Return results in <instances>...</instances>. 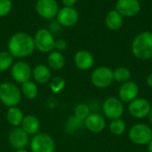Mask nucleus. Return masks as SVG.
Here are the masks:
<instances>
[{
  "label": "nucleus",
  "mask_w": 152,
  "mask_h": 152,
  "mask_svg": "<svg viewBox=\"0 0 152 152\" xmlns=\"http://www.w3.org/2000/svg\"><path fill=\"white\" fill-rule=\"evenodd\" d=\"M65 56L61 52L53 50L48 54L47 56V66L54 71L61 70L65 65Z\"/></svg>",
  "instance_id": "nucleus-21"
},
{
  "label": "nucleus",
  "mask_w": 152,
  "mask_h": 152,
  "mask_svg": "<svg viewBox=\"0 0 152 152\" xmlns=\"http://www.w3.org/2000/svg\"><path fill=\"white\" fill-rule=\"evenodd\" d=\"M67 48V42L66 40L62 39H55V44H54V49L58 52H62Z\"/></svg>",
  "instance_id": "nucleus-31"
},
{
  "label": "nucleus",
  "mask_w": 152,
  "mask_h": 152,
  "mask_svg": "<svg viewBox=\"0 0 152 152\" xmlns=\"http://www.w3.org/2000/svg\"><path fill=\"white\" fill-rule=\"evenodd\" d=\"M21 94L28 99H34L38 95V88L36 82L32 81H28L21 84L20 88Z\"/></svg>",
  "instance_id": "nucleus-24"
},
{
  "label": "nucleus",
  "mask_w": 152,
  "mask_h": 152,
  "mask_svg": "<svg viewBox=\"0 0 152 152\" xmlns=\"http://www.w3.org/2000/svg\"><path fill=\"white\" fill-rule=\"evenodd\" d=\"M124 23V17L115 9L110 10L105 16V24L110 30H118L121 29Z\"/></svg>",
  "instance_id": "nucleus-19"
},
{
  "label": "nucleus",
  "mask_w": 152,
  "mask_h": 152,
  "mask_svg": "<svg viewBox=\"0 0 152 152\" xmlns=\"http://www.w3.org/2000/svg\"><path fill=\"white\" fill-rule=\"evenodd\" d=\"M12 8V0H0V17H4L10 13Z\"/></svg>",
  "instance_id": "nucleus-30"
},
{
  "label": "nucleus",
  "mask_w": 152,
  "mask_h": 152,
  "mask_svg": "<svg viewBox=\"0 0 152 152\" xmlns=\"http://www.w3.org/2000/svg\"><path fill=\"white\" fill-rule=\"evenodd\" d=\"M32 77L34 78L35 82L39 84H45L50 82L52 73L51 69L43 64H39L36 65L32 70Z\"/></svg>",
  "instance_id": "nucleus-18"
},
{
  "label": "nucleus",
  "mask_w": 152,
  "mask_h": 152,
  "mask_svg": "<svg viewBox=\"0 0 152 152\" xmlns=\"http://www.w3.org/2000/svg\"><path fill=\"white\" fill-rule=\"evenodd\" d=\"M103 116L114 120L122 118L125 113V104L118 97H109L102 103Z\"/></svg>",
  "instance_id": "nucleus-6"
},
{
  "label": "nucleus",
  "mask_w": 152,
  "mask_h": 152,
  "mask_svg": "<svg viewBox=\"0 0 152 152\" xmlns=\"http://www.w3.org/2000/svg\"><path fill=\"white\" fill-rule=\"evenodd\" d=\"M128 138L135 145H147L152 140V127L144 123L135 124L128 130Z\"/></svg>",
  "instance_id": "nucleus-4"
},
{
  "label": "nucleus",
  "mask_w": 152,
  "mask_h": 152,
  "mask_svg": "<svg viewBox=\"0 0 152 152\" xmlns=\"http://www.w3.org/2000/svg\"><path fill=\"white\" fill-rule=\"evenodd\" d=\"M35 9L39 16L48 20L55 18L60 10L56 0H37Z\"/></svg>",
  "instance_id": "nucleus-11"
},
{
  "label": "nucleus",
  "mask_w": 152,
  "mask_h": 152,
  "mask_svg": "<svg viewBox=\"0 0 152 152\" xmlns=\"http://www.w3.org/2000/svg\"><path fill=\"white\" fill-rule=\"evenodd\" d=\"M8 51L13 58H25L35 51L34 39L26 32H17L11 36L8 40Z\"/></svg>",
  "instance_id": "nucleus-1"
},
{
  "label": "nucleus",
  "mask_w": 152,
  "mask_h": 152,
  "mask_svg": "<svg viewBox=\"0 0 152 152\" xmlns=\"http://www.w3.org/2000/svg\"><path fill=\"white\" fill-rule=\"evenodd\" d=\"M145 82H146V84H147V86L149 88L152 89V73H151L150 74L147 75L146 80H145Z\"/></svg>",
  "instance_id": "nucleus-33"
},
{
  "label": "nucleus",
  "mask_w": 152,
  "mask_h": 152,
  "mask_svg": "<svg viewBox=\"0 0 152 152\" xmlns=\"http://www.w3.org/2000/svg\"><path fill=\"white\" fill-rule=\"evenodd\" d=\"M85 126L84 125V121L80 120L78 118H77L76 116H71L69 118V120L67 121L66 124V131L69 133H74L77 131L82 129Z\"/></svg>",
  "instance_id": "nucleus-27"
},
{
  "label": "nucleus",
  "mask_w": 152,
  "mask_h": 152,
  "mask_svg": "<svg viewBox=\"0 0 152 152\" xmlns=\"http://www.w3.org/2000/svg\"><path fill=\"white\" fill-rule=\"evenodd\" d=\"M11 76L14 82L22 84L32 77V69L27 62L18 61L11 67Z\"/></svg>",
  "instance_id": "nucleus-10"
},
{
  "label": "nucleus",
  "mask_w": 152,
  "mask_h": 152,
  "mask_svg": "<svg viewBox=\"0 0 152 152\" xmlns=\"http://www.w3.org/2000/svg\"><path fill=\"white\" fill-rule=\"evenodd\" d=\"M66 81L61 76H55L50 81V90L53 93H59L64 90Z\"/></svg>",
  "instance_id": "nucleus-28"
},
{
  "label": "nucleus",
  "mask_w": 152,
  "mask_h": 152,
  "mask_svg": "<svg viewBox=\"0 0 152 152\" xmlns=\"http://www.w3.org/2000/svg\"><path fill=\"white\" fill-rule=\"evenodd\" d=\"M57 22L61 26L72 27L76 25L79 20V13L74 7H62L57 13Z\"/></svg>",
  "instance_id": "nucleus-14"
},
{
  "label": "nucleus",
  "mask_w": 152,
  "mask_h": 152,
  "mask_svg": "<svg viewBox=\"0 0 152 152\" xmlns=\"http://www.w3.org/2000/svg\"><path fill=\"white\" fill-rule=\"evenodd\" d=\"M109 130L111 134L115 136H121L126 131V124L122 118L110 120V123L109 125Z\"/></svg>",
  "instance_id": "nucleus-25"
},
{
  "label": "nucleus",
  "mask_w": 152,
  "mask_h": 152,
  "mask_svg": "<svg viewBox=\"0 0 152 152\" xmlns=\"http://www.w3.org/2000/svg\"><path fill=\"white\" fill-rule=\"evenodd\" d=\"M13 65V56L9 53V51L0 52V72L7 71L11 69Z\"/></svg>",
  "instance_id": "nucleus-26"
},
{
  "label": "nucleus",
  "mask_w": 152,
  "mask_h": 152,
  "mask_svg": "<svg viewBox=\"0 0 152 152\" xmlns=\"http://www.w3.org/2000/svg\"><path fill=\"white\" fill-rule=\"evenodd\" d=\"M94 55L86 49L78 50L74 56V64L76 67L81 71H88L94 65Z\"/></svg>",
  "instance_id": "nucleus-17"
},
{
  "label": "nucleus",
  "mask_w": 152,
  "mask_h": 152,
  "mask_svg": "<svg viewBox=\"0 0 152 152\" xmlns=\"http://www.w3.org/2000/svg\"><path fill=\"white\" fill-rule=\"evenodd\" d=\"M77 2V0H61L62 4L66 7H73Z\"/></svg>",
  "instance_id": "nucleus-32"
},
{
  "label": "nucleus",
  "mask_w": 152,
  "mask_h": 152,
  "mask_svg": "<svg viewBox=\"0 0 152 152\" xmlns=\"http://www.w3.org/2000/svg\"><path fill=\"white\" fill-rule=\"evenodd\" d=\"M148 118H149L150 125L152 127V107H151V112H150V115H149V116H148Z\"/></svg>",
  "instance_id": "nucleus-35"
},
{
  "label": "nucleus",
  "mask_w": 152,
  "mask_h": 152,
  "mask_svg": "<svg viewBox=\"0 0 152 152\" xmlns=\"http://www.w3.org/2000/svg\"><path fill=\"white\" fill-rule=\"evenodd\" d=\"M23 118H24L23 112L18 107H12L8 108L6 112V120L11 125L14 127L20 126L22 123Z\"/></svg>",
  "instance_id": "nucleus-22"
},
{
  "label": "nucleus",
  "mask_w": 152,
  "mask_h": 152,
  "mask_svg": "<svg viewBox=\"0 0 152 152\" xmlns=\"http://www.w3.org/2000/svg\"><path fill=\"white\" fill-rule=\"evenodd\" d=\"M15 152H28L27 150H25V149H20V150H16Z\"/></svg>",
  "instance_id": "nucleus-36"
},
{
  "label": "nucleus",
  "mask_w": 152,
  "mask_h": 152,
  "mask_svg": "<svg viewBox=\"0 0 152 152\" xmlns=\"http://www.w3.org/2000/svg\"><path fill=\"white\" fill-rule=\"evenodd\" d=\"M21 98L20 89L16 84L10 82H4L0 84V101L5 107H17L21 101Z\"/></svg>",
  "instance_id": "nucleus-3"
},
{
  "label": "nucleus",
  "mask_w": 152,
  "mask_h": 152,
  "mask_svg": "<svg viewBox=\"0 0 152 152\" xmlns=\"http://www.w3.org/2000/svg\"><path fill=\"white\" fill-rule=\"evenodd\" d=\"M85 127L91 133H100L106 128L107 123L105 117L99 113H90L84 121Z\"/></svg>",
  "instance_id": "nucleus-16"
},
{
  "label": "nucleus",
  "mask_w": 152,
  "mask_h": 152,
  "mask_svg": "<svg viewBox=\"0 0 152 152\" xmlns=\"http://www.w3.org/2000/svg\"><path fill=\"white\" fill-rule=\"evenodd\" d=\"M8 141L10 145L13 149L20 150L25 149V147L28 144L29 139L28 134L26 132H24V130L21 127L18 126L11 130V132L9 133Z\"/></svg>",
  "instance_id": "nucleus-15"
},
{
  "label": "nucleus",
  "mask_w": 152,
  "mask_h": 152,
  "mask_svg": "<svg viewBox=\"0 0 152 152\" xmlns=\"http://www.w3.org/2000/svg\"><path fill=\"white\" fill-rule=\"evenodd\" d=\"M140 93V88L138 84L133 81H129L121 84L118 90V99L124 104H129L133 100L138 98Z\"/></svg>",
  "instance_id": "nucleus-13"
},
{
  "label": "nucleus",
  "mask_w": 152,
  "mask_h": 152,
  "mask_svg": "<svg viewBox=\"0 0 152 152\" xmlns=\"http://www.w3.org/2000/svg\"><path fill=\"white\" fill-rule=\"evenodd\" d=\"M131 51L139 60L146 61L152 58V32L142 31L137 34L132 41Z\"/></svg>",
  "instance_id": "nucleus-2"
},
{
  "label": "nucleus",
  "mask_w": 152,
  "mask_h": 152,
  "mask_svg": "<svg viewBox=\"0 0 152 152\" xmlns=\"http://www.w3.org/2000/svg\"><path fill=\"white\" fill-rule=\"evenodd\" d=\"M146 146H147V151H148V152H152V140Z\"/></svg>",
  "instance_id": "nucleus-34"
},
{
  "label": "nucleus",
  "mask_w": 152,
  "mask_h": 152,
  "mask_svg": "<svg viewBox=\"0 0 152 152\" xmlns=\"http://www.w3.org/2000/svg\"><path fill=\"white\" fill-rule=\"evenodd\" d=\"M151 107V102L147 99L138 97L128 104L127 111L133 118L142 120L149 116Z\"/></svg>",
  "instance_id": "nucleus-9"
},
{
  "label": "nucleus",
  "mask_w": 152,
  "mask_h": 152,
  "mask_svg": "<svg viewBox=\"0 0 152 152\" xmlns=\"http://www.w3.org/2000/svg\"><path fill=\"white\" fill-rule=\"evenodd\" d=\"M20 125L24 132H26L28 135H35L38 133L40 130V122L38 118L33 115H28L24 116Z\"/></svg>",
  "instance_id": "nucleus-20"
},
{
  "label": "nucleus",
  "mask_w": 152,
  "mask_h": 152,
  "mask_svg": "<svg viewBox=\"0 0 152 152\" xmlns=\"http://www.w3.org/2000/svg\"><path fill=\"white\" fill-rule=\"evenodd\" d=\"M141 3L139 0H118L115 10L123 17H134L141 12Z\"/></svg>",
  "instance_id": "nucleus-12"
},
{
  "label": "nucleus",
  "mask_w": 152,
  "mask_h": 152,
  "mask_svg": "<svg viewBox=\"0 0 152 152\" xmlns=\"http://www.w3.org/2000/svg\"><path fill=\"white\" fill-rule=\"evenodd\" d=\"M34 43L36 48L41 53H50L54 50L55 39L52 32L47 29L38 30L34 37Z\"/></svg>",
  "instance_id": "nucleus-7"
},
{
  "label": "nucleus",
  "mask_w": 152,
  "mask_h": 152,
  "mask_svg": "<svg viewBox=\"0 0 152 152\" xmlns=\"http://www.w3.org/2000/svg\"><path fill=\"white\" fill-rule=\"evenodd\" d=\"M90 107L85 103H80L77 105L74 108V116L83 121H85V119L90 115Z\"/></svg>",
  "instance_id": "nucleus-29"
},
{
  "label": "nucleus",
  "mask_w": 152,
  "mask_h": 152,
  "mask_svg": "<svg viewBox=\"0 0 152 152\" xmlns=\"http://www.w3.org/2000/svg\"><path fill=\"white\" fill-rule=\"evenodd\" d=\"M113 78L114 82H119L121 84L131 81L132 73L130 69L125 66H118L113 70Z\"/></svg>",
  "instance_id": "nucleus-23"
},
{
  "label": "nucleus",
  "mask_w": 152,
  "mask_h": 152,
  "mask_svg": "<svg viewBox=\"0 0 152 152\" xmlns=\"http://www.w3.org/2000/svg\"><path fill=\"white\" fill-rule=\"evenodd\" d=\"M91 82L97 89H107L114 82L113 69L106 65H101L93 70Z\"/></svg>",
  "instance_id": "nucleus-5"
},
{
  "label": "nucleus",
  "mask_w": 152,
  "mask_h": 152,
  "mask_svg": "<svg viewBox=\"0 0 152 152\" xmlns=\"http://www.w3.org/2000/svg\"><path fill=\"white\" fill-rule=\"evenodd\" d=\"M31 152H54L55 142L51 135L45 133H38L29 142Z\"/></svg>",
  "instance_id": "nucleus-8"
}]
</instances>
